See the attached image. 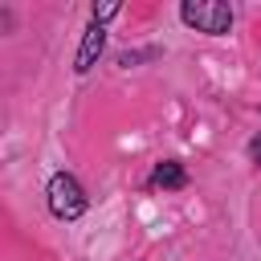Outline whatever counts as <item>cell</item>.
I'll list each match as a JSON object with an SVG mask.
<instances>
[{"label": "cell", "mask_w": 261, "mask_h": 261, "mask_svg": "<svg viewBox=\"0 0 261 261\" xmlns=\"http://www.w3.org/2000/svg\"><path fill=\"white\" fill-rule=\"evenodd\" d=\"M118 12H122V4H118V0H102V4L94 0V4H90V20H98V24H106V20H114Z\"/></svg>", "instance_id": "obj_5"}, {"label": "cell", "mask_w": 261, "mask_h": 261, "mask_svg": "<svg viewBox=\"0 0 261 261\" xmlns=\"http://www.w3.org/2000/svg\"><path fill=\"white\" fill-rule=\"evenodd\" d=\"M45 204H49V212L57 216V220H82L86 216V208H90V196H86V188L77 184V175H69V171H53L49 175V184H45Z\"/></svg>", "instance_id": "obj_1"}, {"label": "cell", "mask_w": 261, "mask_h": 261, "mask_svg": "<svg viewBox=\"0 0 261 261\" xmlns=\"http://www.w3.org/2000/svg\"><path fill=\"white\" fill-rule=\"evenodd\" d=\"M249 159H253V167H261V130L249 139Z\"/></svg>", "instance_id": "obj_6"}, {"label": "cell", "mask_w": 261, "mask_h": 261, "mask_svg": "<svg viewBox=\"0 0 261 261\" xmlns=\"http://www.w3.org/2000/svg\"><path fill=\"white\" fill-rule=\"evenodd\" d=\"M102 49H106V24L90 20L86 33H82V45H77V53H73V73H90V69L98 65Z\"/></svg>", "instance_id": "obj_3"}, {"label": "cell", "mask_w": 261, "mask_h": 261, "mask_svg": "<svg viewBox=\"0 0 261 261\" xmlns=\"http://www.w3.org/2000/svg\"><path fill=\"white\" fill-rule=\"evenodd\" d=\"M232 16L237 12L224 0H184L179 4V20L196 33H204V37H224L232 29Z\"/></svg>", "instance_id": "obj_2"}, {"label": "cell", "mask_w": 261, "mask_h": 261, "mask_svg": "<svg viewBox=\"0 0 261 261\" xmlns=\"http://www.w3.org/2000/svg\"><path fill=\"white\" fill-rule=\"evenodd\" d=\"M151 188H163V192H179L188 188V167L179 159H163L151 167Z\"/></svg>", "instance_id": "obj_4"}]
</instances>
